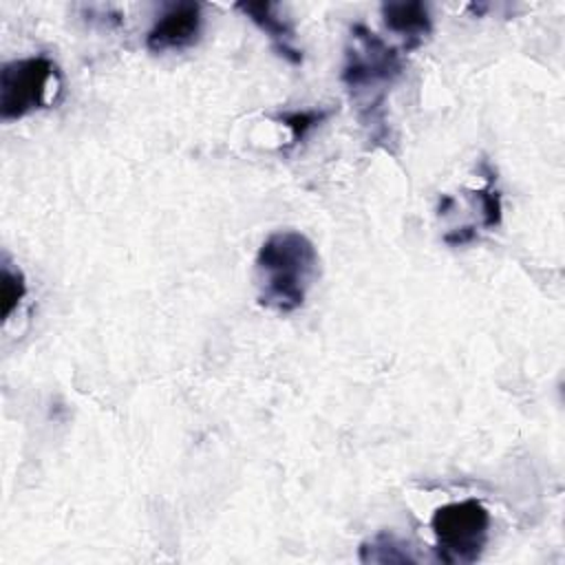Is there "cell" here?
<instances>
[{
    "instance_id": "obj_12",
    "label": "cell",
    "mask_w": 565,
    "mask_h": 565,
    "mask_svg": "<svg viewBox=\"0 0 565 565\" xmlns=\"http://www.w3.org/2000/svg\"><path fill=\"white\" fill-rule=\"evenodd\" d=\"M475 236H477L475 227H472V225H466V227H459V230L448 232V234L444 236V241H446L448 245H463V243H470Z\"/></svg>"
},
{
    "instance_id": "obj_1",
    "label": "cell",
    "mask_w": 565,
    "mask_h": 565,
    "mask_svg": "<svg viewBox=\"0 0 565 565\" xmlns=\"http://www.w3.org/2000/svg\"><path fill=\"white\" fill-rule=\"evenodd\" d=\"M254 265L258 302L278 313L300 309L320 271L313 241L298 230L269 234L258 247Z\"/></svg>"
},
{
    "instance_id": "obj_11",
    "label": "cell",
    "mask_w": 565,
    "mask_h": 565,
    "mask_svg": "<svg viewBox=\"0 0 565 565\" xmlns=\"http://www.w3.org/2000/svg\"><path fill=\"white\" fill-rule=\"evenodd\" d=\"M486 172H488V185L481 190H472V196L479 201L481 205V225L483 227H497L501 223V194L499 190L492 188L494 181V172L488 168V163H483Z\"/></svg>"
},
{
    "instance_id": "obj_9",
    "label": "cell",
    "mask_w": 565,
    "mask_h": 565,
    "mask_svg": "<svg viewBox=\"0 0 565 565\" xmlns=\"http://www.w3.org/2000/svg\"><path fill=\"white\" fill-rule=\"evenodd\" d=\"M26 296V280L18 267L4 258L2 274H0V300H2V320H7Z\"/></svg>"
},
{
    "instance_id": "obj_8",
    "label": "cell",
    "mask_w": 565,
    "mask_h": 565,
    "mask_svg": "<svg viewBox=\"0 0 565 565\" xmlns=\"http://www.w3.org/2000/svg\"><path fill=\"white\" fill-rule=\"evenodd\" d=\"M362 563H417L411 554L408 543L397 539L391 532H377L373 539H366L360 545Z\"/></svg>"
},
{
    "instance_id": "obj_3",
    "label": "cell",
    "mask_w": 565,
    "mask_h": 565,
    "mask_svg": "<svg viewBox=\"0 0 565 565\" xmlns=\"http://www.w3.org/2000/svg\"><path fill=\"white\" fill-rule=\"evenodd\" d=\"M435 552L441 563H475L488 543L490 512L477 499L439 505L430 516Z\"/></svg>"
},
{
    "instance_id": "obj_6",
    "label": "cell",
    "mask_w": 565,
    "mask_h": 565,
    "mask_svg": "<svg viewBox=\"0 0 565 565\" xmlns=\"http://www.w3.org/2000/svg\"><path fill=\"white\" fill-rule=\"evenodd\" d=\"M382 18L393 33L404 38L406 53L422 46L433 31L430 11L424 2H384Z\"/></svg>"
},
{
    "instance_id": "obj_7",
    "label": "cell",
    "mask_w": 565,
    "mask_h": 565,
    "mask_svg": "<svg viewBox=\"0 0 565 565\" xmlns=\"http://www.w3.org/2000/svg\"><path fill=\"white\" fill-rule=\"evenodd\" d=\"M238 11H243L256 26H260L267 35L271 46L280 57L289 64L302 62V51L294 46V29L291 24L278 15V4L274 2H238Z\"/></svg>"
},
{
    "instance_id": "obj_2",
    "label": "cell",
    "mask_w": 565,
    "mask_h": 565,
    "mask_svg": "<svg viewBox=\"0 0 565 565\" xmlns=\"http://www.w3.org/2000/svg\"><path fill=\"white\" fill-rule=\"evenodd\" d=\"M402 53L388 46L377 33L364 24L351 26V40L344 53L342 84L351 99L358 104L366 124H375L382 117V104L386 88L402 75Z\"/></svg>"
},
{
    "instance_id": "obj_5",
    "label": "cell",
    "mask_w": 565,
    "mask_h": 565,
    "mask_svg": "<svg viewBox=\"0 0 565 565\" xmlns=\"http://www.w3.org/2000/svg\"><path fill=\"white\" fill-rule=\"evenodd\" d=\"M203 13L199 2L170 4L146 35V46L152 53L179 51L194 44L201 35Z\"/></svg>"
},
{
    "instance_id": "obj_4",
    "label": "cell",
    "mask_w": 565,
    "mask_h": 565,
    "mask_svg": "<svg viewBox=\"0 0 565 565\" xmlns=\"http://www.w3.org/2000/svg\"><path fill=\"white\" fill-rule=\"evenodd\" d=\"M60 90V68L46 55H31L2 64L0 71V117L22 119L33 110L55 102Z\"/></svg>"
},
{
    "instance_id": "obj_10",
    "label": "cell",
    "mask_w": 565,
    "mask_h": 565,
    "mask_svg": "<svg viewBox=\"0 0 565 565\" xmlns=\"http://www.w3.org/2000/svg\"><path fill=\"white\" fill-rule=\"evenodd\" d=\"M327 115H329L327 110H291V113L276 115V121L285 124L291 130L289 146L294 148V146H298L307 137V132L311 128H316L320 121H324Z\"/></svg>"
}]
</instances>
